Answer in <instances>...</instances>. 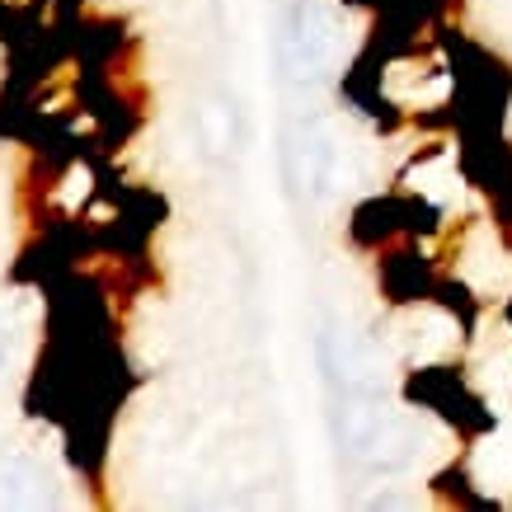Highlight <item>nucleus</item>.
<instances>
[{
	"mask_svg": "<svg viewBox=\"0 0 512 512\" xmlns=\"http://www.w3.org/2000/svg\"><path fill=\"white\" fill-rule=\"evenodd\" d=\"M339 19L320 5H296L278 38V66L287 80H315L325 76V66L339 57Z\"/></svg>",
	"mask_w": 512,
	"mask_h": 512,
	"instance_id": "1",
	"label": "nucleus"
},
{
	"mask_svg": "<svg viewBox=\"0 0 512 512\" xmlns=\"http://www.w3.org/2000/svg\"><path fill=\"white\" fill-rule=\"evenodd\" d=\"M0 362H5V329H0Z\"/></svg>",
	"mask_w": 512,
	"mask_h": 512,
	"instance_id": "2",
	"label": "nucleus"
}]
</instances>
